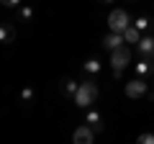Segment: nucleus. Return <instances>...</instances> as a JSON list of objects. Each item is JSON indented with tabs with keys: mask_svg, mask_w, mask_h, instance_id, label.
I'll return each mask as SVG.
<instances>
[{
	"mask_svg": "<svg viewBox=\"0 0 154 144\" xmlns=\"http://www.w3.org/2000/svg\"><path fill=\"white\" fill-rule=\"evenodd\" d=\"M0 5H5V8H8V0H0Z\"/></svg>",
	"mask_w": 154,
	"mask_h": 144,
	"instance_id": "obj_19",
	"label": "nucleus"
},
{
	"mask_svg": "<svg viewBox=\"0 0 154 144\" xmlns=\"http://www.w3.org/2000/svg\"><path fill=\"white\" fill-rule=\"evenodd\" d=\"M13 39H16V31H13V26H8V23H0V44H11Z\"/></svg>",
	"mask_w": 154,
	"mask_h": 144,
	"instance_id": "obj_12",
	"label": "nucleus"
},
{
	"mask_svg": "<svg viewBox=\"0 0 154 144\" xmlns=\"http://www.w3.org/2000/svg\"><path fill=\"white\" fill-rule=\"evenodd\" d=\"M139 54L141 57H152L154 54V36H141V41L136 44Z\"/></svg>",
	"mask_w": 154,
	"mask_h": 144,
	"instance_id": "obj_8",
	"label": "nucleus"
},
{
	"mask_svg": "<svg viewBox=\"0 0 154 144\" xmlns=\"http://www.w3.org/2000/svg\"><path fill=\"white\" fill-rule=\"evenodd\" d=\"M131 64V49L128 46H118L110 52V67H113V77H121V72Z\"/></svg>",
	"mask_w": 154,
	"mask_h": 144,
	"instance_id": "obj_2",
	"label": "nucleus"
},
{
	"mask_svg": "<svg viewBox=\"0 0 154 144\" xmlns=\"http://www.w3.org/2000/svg\"><path fill=\"white\" fill-rule=\"evenodd\" d=\"M134 70H136V77H149V75H152V64H149V57H144L141 62H136V64H134Z\"/></svg>",
	"mask_w": 154,
	"mask_h": 144,
	"instance_id": "obj_11",
	"label": "nucleus"
},
{
	"mask_svg": "<svg viewBox=\"0 0 154 144\" xmlns=\"http://www.w3.org/2000/svg\"><path fill=\"white\" fill-rule=\"evenodd\" d=\"M123 44H126V41H123V33H113V31H110L108 36H105V39H103V46H105V49H108V52L118 49V46H123Z\"/></svg>",
	"mask_w": 154,
	"mask_h": 144,
	"instance_id": "obj_7",
	"label": "nucleus"
},
{
	"mask_svg": "<svg viewBox=\"0 0 154 144\" xmlns=\"http://www.w3.org/2000/svg\"><path fill=\"white\" fill-rule=\"evenodd\" d=\"M85 124H90V129H93L95 134H103V131H105V126H103V118H100V113H98V111H93V108H88Z\"/></svg>",
	"mask_w": 154,
	"mask_h": 144,
	"instance_id": "obj_6",
	"label": "nucleus"
},
{
	"mask_svg": "<svg viewBox=\"0 0 154 144\" xmlns=\"http://www.w3.org/2000/svg\"><path fill=\"white\" fill-rule=\"evenodd\" d=\"M21 98L26 100V103H31V100H33V88H23L21 90Z\"/></svg>",
	"mask_w": 154,
	"mask_h": 144,
	"instance_id": "obj_16",
	"label": "nucleus"
},
{
	"mask_svg": "<svg viewBox=\"0 0 154 144\" xmlns=\"http://www.w3.org/2000/svg\"><path fill=\"white\" fill-rule=\"evenodd\" d=\"M105 3H113V0H105Z\"/></svg>",
	"mask_w": 154,
	"mask_h": 144,
	"instance_id": "obj_21",
	"label": "nucleus"
},
{
	"mask_svg": "<svg viewBox=\"0 0 154 144\" xmlns=\"http://www.w3.org/2000/svg\"><path fill=\"white\" fill-rule=\"evenodd\" d=\"M131 26V18H128V13L123 11V8H113L108 16V28L113 33H123L126 28Z\"/></svg>",
	"mask_w": 154,
	"mask_h": 144,
	"instance_id": "obj_3",
	"label": "nucleus"
},
{
	"mask_svg": "<svg viewBox=\"0 0 154 144\" xmlns=\"http://www.w3.org/2000/svg\"><path fill=\"white\" fill-rule=\"evenodd\" d=\"M21 18H23V21H31V18H33V8L31 5H23L21 8Z\"/></svg>",
	"mask_w": 154,
	"mask_h": 144,
	"instance_id": "obj_15",
	"label": "nucleus"
},
{
	"mask_svg": "<svg viewBox=\"0 0 154 144\" xmlns=\"http://www.w3.org/2000/svg\"><path fill=\"white\" fill-rule=\"evenodd\" d=\"M139 142H141V144H154V134H141Z\"/></svg>",
	"mask_w": 154,
	"mask_h": 144,
	"instance_id": "obj_17",
	"label": "nucleus"
},
{
	"mask_svg": "<svg viewBox=\"0 0 154 144\" xmlns=\"http://www.w3.org/2000/svg\"><path fill=\"white\" fill-rule=\"evenodd\" d=\"M134 26H136V28H139V31H146V28H149V26H152V21H149V18H146V16H139V18H136V21H134Z\"/></svg>",
	"mask_w": 154,
	"mask_h": 144,
	"instance_id": "obj_14",
	"label": "nucleus"
},
{
	"mask_svg": "<svg viewBox=\"0 0 154 144\" xmlns=\"http://www.w3.org/2000/svg\"><path fill=\"white\" fill-rule=\"evenodd\" d=\"M152 72H154V54H152Z\"/></svg>",
	"mask_w": 154,
	"mask_h": 144,
	"instance_id": "obj_20",
	"label": "nucleus"
},
{
	"mask_svg": "<svg viewBox=\"0 0 154 144\" xmlns=\"http://www.w3.org/2000/svg\"><path fill=\"white\" fill-rule=\"evenodd\" d=\"M95 98H98V83L95 80H85V83H80V88L75 93V105L88 108V105L95 103Z\"/></svg>",
	"mask_w": 154,
	"mask_h": 144,
	"instance_id": "obj_1",
	"label": "nucleus"
},
{
	"mask_svg": "<svg viewBox=\"0 0 154 144\" xmlns=\"http://www.w3.org/2000/svg\"><path fill=\"white\" fill-rule=\"evenodd\" d=\"M123 41H126V44H139V41H141V31L131 23V26L123 31Z\"/></svg>",
	"mask_w": 154,
	"mask_h": 144,
	"instance_id": "obj_10",
	"label": "nucleus"
},
{
	"mask_svg": "<svg viewBox=\"0 0 154 144\" xmlns=\"http://www.w3.org/2000/svg\"><path fill=\"white\" fill-rule=\"evenodd\" d=\"M77 88H80V85H77L75 80H67V77H64V80L59 83V93H62V95H67V98H75Z\"/></svg>",
	"mask_w": 154,
	"mask_h": 144,
	"instance_id": "obj_9",
	"label": "nucleus"
},
{
	"mask_svg": "<svg viewBox=\"0 0 154 144\" xmlns=\"http://www.w3.org/2000/svg\"><path fill=\"white\" fill-rule=\"evenodd\" d=\"M95 139V131L90 129V124H85V126H77L75 134H72V142L75 144H90Z\"/></svg>",
	"mask_w": 154,
	"mask_h": 144,
	"instance_id": "obj_5",
	"label": "nucleus"
},
{
	"mask_svg": "<svg viewBox=\"0 0 154 144\" xmlns=\"http://www.w3.org/2000/svg\"><path fill=\"white\" fill-rule=\"evenodd\" d=\"M82 70H85V75H98V72H100V62L98 59H88L82 64Z\"/></svg>",
	"mask_w": 154,
	"mask_h": 144,
	"instance_id": "obj_13",
	"label": "nucleus"
},
{
	"mask_svg": "<svg viewBox=\"0 0 154 144\" xmlns=\"http://www.w3.org/2000/svg\"><path fill=\"white\" fill-rule=\"evenodd\" d=\"M21 3H23V0H8V8H18Z\"/></svg>",
	"mask_w": 154,
	"mask_h": 144,
	"instance_id": "obj_18",
	"label": "nucleus"
},
{
	"mask_svg": "<svg viewBox=\"0 0 154 144\" xmlns=\"http://www.w3.org/2000/svg\"><path fill=\"white\" fill-rule=\"evenodd\" d=\"M123 90H126V95H128V98H134V100H136V98H144V95L149 93V85L144 83V77H136V80H128Z\"/></svg>",
	"mask_w": 154,
	"mask_h": 144,
	"instance_id": "obj_4",
	"label": "nucleus"
}]
</instances>
